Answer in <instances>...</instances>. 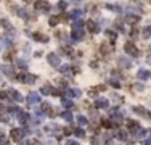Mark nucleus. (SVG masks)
Returning <instances> with one entry per match:
<instances>
[{"label":"nucleus","instance_id":"f257e3e1","mask_svg":"<svg viewBox=\"0 0 151 145\" xmlns=\"http://www.w3.org/2000/svg\"><path fill=\"white\" fill-rule=\"evenodd\" d=\"M84 36H85V31H84L82 20L76 21V23L72 24V39H74V40H82Z\"/></svg>","mask_w":151,"mask_h":145},{"label":"nucleus","instance_id":"f03ea898","mask_svg":"<svg viewBox=\"0 0 151 145\" xmlns=\"http://www.w3.org/2000/svg\"><path fill=\"white\" fill-rule=\"evenodd\" d=\"M124 50H125V53H129V55H132V56H138V55H140V50H138L132 42H125Z\"/></svg>","mask_w":151,"mask_h":145},{"label":"nucleus","instance_id":"7ed1b4c3","mask_svg":"<svg viewBox=\"0 0 151 145\" xmlns=\"http://www.w3.org/2000/svg\"><path fill=\"white\" fill-rule=\"evenodd\" d=\"M18 79H19L21 82H26V84H34L35 81H37V77H35L34 74H28V72H24V74H19V76H18Z\"/></svg>","mask_w":151,"mask_h":145},{"label":"nucleus","instance_id":"20e7f679","mask_svg":"<svg viewBox=\"0 0 151 145\" xmlns=\"http://www.w3.org/2000/svg\"><path fill=\"white\" fill-rule=\"evenodd\" d=\"M87 29H89V32L90 34H98V31H100V26L95 23V21H87Z\"/></svg>","mask_w":151,"mask_h":145},{"label":"nucleus","instance_id":"39448f33","mask_svg":"<svg viewBox=\"0 0 151 145\" xmlns=\"http://www.w3.org/2000/svg\"><path fill=\"white\" fill-rule=\"evenodd\" d=\"M134 111H135L137 114H140V116L146 118V119H150V118H151V114L148 113V110H146V108H143V107H135Z\"/></svg>","mask_w":151,"mask_h":145},{"label":"nucleus","instance_id":"423d86ee","mask_svg":"<svg viewBox=\"0 0 151 145\" xmlns=\"http://www.w3.org/2000/svg\"><path fill=\"white\" fill-rule=\"evenodd\" d=\"M34 7H35V10H48V8H50V3L45 2V0H37L34 3Z\"/></svg>","mask_w":151,"mask_h":145},{"label":"nucleus","instance_id":"0eeeda50","mask_svg":"<svg viewBox=\"0 0 151 145\" xmlns=\"http://www.w3.org/2000/svg\"><path fill=\"white\" fill-rule=\"evenodd\" d=\"M7 95L10 97V100H15V102H21V100H23L21 93H18L16 90H8V93H7Z\"/></svg>","mask_w":151,"mask_h":145},{"label":"nucleus","instance_id":"6e6552de","mask_svg":"<svg viewBox=\"0 0 151 145\" xmlns=\"http://www.w3.org/2000/svg\"><path fill=\"white\" fill-rule=\"evenodd\" d=\"M137 76H138V79H143V81L151 79V71H146V69H140V71L137 72Z\"/></svg>","mask_w":151,"mask_h":145},{"label":"nucleus","instance_id":"1a4fd4ad","mask_svg":"<svg viewBox=\"0 0 151 145\" xmlns=\"http://www.w3.org/2000/svg\"><path fill=\"white\" fill-rule=\"evenodd\" d=\"M39 100H40V97H39V93H35V92H31L28 95V103H31V105L37 103Z\"/></svg>","mask_w":151,"mask_h":145},{"label":"nucleus","instance_id":"9d476101","mask_svg":"<svg viewBox=\"0 0 151 145\" xmlns=\"http://www.w3.org/2000/svg\"><path fill=\"white\" fill-rule=\"evenodd\" d=\"M48 63H50L52 66H60L58 55H55V53H50V55H48Z\"/></svg>","mask_w":151,"mask_h":145},{"label":"nucleus","instance_id":"9b49d317","mask_svg":"<svg viewBox=\"0 0 151 145\" xmlns=\"http://www.w3.org/2000/svg\"><path fill=\"white\" fill-rule=\"evenodd\" d=\"M61 74H64L66 77H72V76H74V74H72V68H71V66H68V65L61 66Z\"/></svg>","mask_w":151,"mask_h":145},{"label":"nucleus","instance_id":"f8f14e48","mask_svg":"<svg viewBox=\"0 0 151 145\" xmlns=\"http://www.w3.org/2000/svg\"><path fill=\"white\" fill-rule=\"evenodd\" d=\"M32 39H34V40H37V42H47L48 40L47 36H42L40 32H34V34H32Z\"/></svg>","mask_w":151,"mask_h":145},{"label":"nucleus","instance_id":"ddd939ff","mask_svg":"<svg viewBox=\"0 0 151 145\" xmlns=\"http://www.w3.org/2000/svg\"><path fill=\"white\" fill-rule=\"evenodd\" d=\"M119 65L122 66V68H130L132 61H130V60H127L125 56H121V58H119Z\"/></svg>","mask_w":151,"mask_h":145},{"label":"nucleus","instance_id":"4468645a","mask_svg":"<svg viewBox=\"0 0 151 145\" xmlns=\"http://www.w3.org/2000/svg\"><path fill=\"white\" fill-rule=\"evenodd\" d=\"M125 21L130 23V24H135L137 21H140V16H138V15H127V16H125Z\"/></svg>","mask_w":151,"mask_h":145},{"label":"nucleus","instance_id":"2eb2a0df","mask_svg":"<svg viewBox=\"0 0 151 145\" xmlns=\"http://www.w3.org/2000/svg\"><path fill=\"white\" fill-rule=\"evenodd\" d=\"M0 71H3V74H7V76H11V74H13V69L8 65H2L0 66Z\"/></svg>","mask_w":151,"mask_h":145},{"label":"nucleus","instance_id":"dca6fc26","mask_svg":"<svg viewBox=\"0 0 151 145\" xmlns=\"http://www.w3.org/2000/svg\"><path fill=\"white\" fill-rule=\"evenodd\" d=\"M82 15H84L82 10H74V11L71 13V18H72V20H76V21H79L80 18H82Z\"/></svg>","mask_w":151,"mask_h":145},{"label":"nucleus","instance_id":"f3484780","mask_svg":"<svg viewBox=\"0 0 151 145\" xmlns=\"http://www.w3.org/2000/svg\"><path fill=\"white\" fill-rule=\"evenodd\" d=\"M21 135H23V131H21V129H13V131H11V137H13L15 140H19Z\"/></svg>","mask_w":151,"mask_h":145},{"label":"nucleus","instance_id":"a211bd4d","mask_svg":"<svg viewBox=\"0 0 151 145\" xmlns=\"http://www.w3.org/2000/svg\"><path fill=\"white\" fill-rule=\"evenodd\" d=\"M95 107H98V108H105V107H108V100H105V98H101V100H96L95 102Z\"/></svg>","mask_w":151,"mask_h":145},{"label":"nucleus","instance_id":"6ab92c4d","mask_svg":"<svg viewBox=\"0 0 151 145\" xmlns=\"http://www.w3.org/2000/svg\"><path fill=\"white\" fill-rule=\"evenodd\" d=\"M141 36H143L145 39H148L151 36V26H146V28H143V31H141Z\"/></svg>","mask_w":151,"mask_h":145},{"label":"nucleus","instance_id":"aec40b11","mask_svg":"<svg viewBox=\"0 0 151 145\" xmlns=\"http://www.w3.org/2000/svg\"><path fill=\"white\" fill-rule=\"evenodd\" d=\"M60 20H61V18H58V16H50L48 24H50V26H56V24L60 23Z\"/></svg>","mask_w":151,"mask_h":145},{"label":"nucleus","instance_id":"412c9836","mask_svg":"<svg viewBox=\"0 0 151 145\" xmlns=\"http://www.w3.org/2000/svg\"><path fill=\"white\" fill-rule=\"evenodd\" d=\"M16 13H18V16H21V18H24V20H29V13L26 10H16Z\"/></svg>","mask_w":151,"mask_h":145},{"label":"nucleus","instance_id":"4be33fe9","mask_svg":"<svg viewBox=\"0 0 151 145\" xmlns=\"http://www.w3.org/2000/svg\"><path fill=\"white\" fill-rule=\"evenodd\" d=\"M68 93H69V95H72V97H80V93H82V92H80L79 89H69Z\"/></svg>","mask_w":151,"mask_h":145},{"label":"nucleus","instance_id":"5701e85b","mask_svg":"<svg viewBox=\"0 0 151 145\" xmlns=\"http://www.w3.org/2000/svg\"><path fill=\"white\" fill-rule=\"evenodd\" d=\"M106 8L108 10H111V11H117V13H121V7H117V5H106Z\"/></svg>","mask_w":151,"mask_h":145},{"label":"nucleus","instance_id":"b1692460","mask_svg":"<svg viewBox=\"0 0 151 145\" xmlns=\"http://www.w3.org/2000/svg\"><path fill=\"white\" fill-rule=\"evenodd\" d=\"M127 126H129V129H132V131H137L138 129V126H137L135 121H127Z\"/></svg>","mask_w":151,"mask_h":145},{"label":"nucleus","instance_id":"393cba45","mask_svg":"<svg viewBox=\"0 0 151 145\" xmlns=\"http://www.w3.org/2000/svg\"><path fill=\"white\" fill-rule=\"evenodd\" d=\"M40 92L47 95V93H50V92H52V87H48V86H42V87H40Z\"/></svg>","mask_w":151,"mask_h":145},{"label":"nucleus","instance_id":"a878e982","mask_svg":"<svg viewBox=\"0 0 151 145\" xmlns=\"http://www.w3.org/2000/svg\"><path fill=\"white\" fill-rule=\"evenodd\" d=\"M61 103L64 105V107H72V100H69V98H63Z\"/></svg>","mask_w":151,"mask_h":145},{"label":"nucleus","instance_id":"bb28decb","mask_svg":"<svg viewBox=\"0 0 151 145\" xmlns=\"http://www.w3.org/2000/svg\"><path fill=\"white\" fill-rule=\"evenodd\" d=\"M63 118H64V119H68V121H71V118H72V114L69 113V111H64V113H63Z\"/></svg>","mask_w":151,"mask_h":145},{"label":"nucleus","instance_id":"cd10ccee","mask_svg":"<svg viewBox=\"0 0 151 145\" xmlns=\"http://www.w3.org/2000/svg\"><path fill=\"white\" fill-rule=\"evenodd\" d=\"M106 34H108V37H109V39H113V40H116V32H113V31H108Z\"/></svg>","mask_w":151,"mask_h":145},{"label":"nucleus","instance_id":"c85d7f7f","mask_svg":"<svg viewBox=\"0 0 151 145\" xmlns=\"http://www.w3.org/2000/svg\"><path fill=\"white\" fill-rule=\"evenodd\" d=\"M0 24H2L3 28H7V29H11V26H10V24H8V23H7V21H5V20H2V21H0Z\"/></svg>","mask_w":151,"mask_h":145},{"label":"nucleus","instance_id":"c756f323","mask_svg":"<svg viewBox=\"0 0 151 145\" xmlns=\"http://www.w3.org/2000/svg\"><path fill=\"white\" fill-rule=\"evenodd\" d=\"M134 86H135V87H134L135 90H143V89H145L143 84H134Z\"/></svg>","mask_w":151,"mask_h":145},{"label":"nucleus","instance_id":"7c9ffc66","mask_svg":"<svg viewBox=\"0 0 151 145\" xmlns=\"http://www.w3.org/2000/svg\"><path fill=\"white\" fill-rule=\"evenodd\" d=\"M77 121H79L80 124H85V123H87V119L84 116H79V118H77Z\"/></svg>","mask_w":151,"mask_h":145},{"label":"nucleus","instance_id":"2f4dec72","mask_svg":"<svg viewBox=\"0 0 151 145\" xmlns=\"http://www.w3.org/2000/svg\"><path fill=\"white\" fill-rule=\"evenodd\" d=\"M103 126H105V128H111L113 124H111V123H109L108 119H103Z\"/></svg>","mask_w":151,"mask_h":145},{"label":"nucleus","instance_id":"473e14b6","mask_svg":"<svg viewBox=\"0 0 151 145\" xmlns=\"http://www.w3.org/2000/svg\"><path fill=\"white\" fill-rule=\"evenodd\" d=\"M58 8H60V10H66V3H64V2H60Z\"/></svg>","mask_w":151,"mask_h":145},{"label":"nucleus","instance_id":"72a5a7b5","mask_svg":"<svg viewBox=\"0 0 151 145\" xmlns=\"http://www.w3.org/2000/svg\"><path fill=\"white\" fill-rule=\"evenodd\" d=\"M116 28L119 29V31H124V26H122V24L119 23V21H117V23H116Z\"/></svg>","mask_w":151,"mask_h":145},{"label":"nucleus","instance_id":"f704fd0d","mask_svg":"<svg viewBox=\"0 0 151 145\" xmlns=\"http://www.w3.org/2000/svg\"><path fill=\"white\" fill-rule=\"evenodd\" d=\"M18 66H21V68H26V61H23V60H19V61H18Z\"/></svg>","mask_w":151,"mask_h":145},{"label":"nucleus","instance_id":"c9c22d12","mask_svg":"<svg viewBox=\"0 0 151 145\" xmlns=\"http://www.w3.org/2000/svg\"><path fill=\"white\" fill-rule=\"evenodd\" d=\"M137 34H138V31H137V29H132V32H130V36H132V37H137Z\"/></svg>","mask_w":151,"mask_h":145},{"label":"nucleus","instance_id":"e433bc0d","mask_svg":"<svg viewBox=\"0 0 151 145\" xmlns=\"http://www.w3.org/2000/svg\"><path fill=\"white\" fill-rule=\"evenodd\" d=\"M111 84H113L114 87H121V86H119V82H117V81H111Z\"/></svg>","mask_w":151,"mask_h":145},{"label":"nucleus","instance_id":"4c0bfd02","mask_svg":"<svg viewBox=\"0 0 151 145\" xmlns=\"http://www.w3.org/2000/svg\"><path fill=\"white\" fill-rule=\"evenodd\" d=\"M5 97H7V93H5V92H0V100H3Z\"/></svg>","mask_w":151,"mask_h":145},{"label":"nucleus","instance_id":"58836bf2","mask_svg":"<svg viewBox=\"0 0 151 145\" xmlns=\"http://www.w3.org/2000/svg\"><path fill=\"white\" fill-rule=\"evenodd\" d=\"M146 145H151V139H150V140H146Z\"/></svg>","mask_w":151,"mask_h":145},{"label":"nucleus","instance_id":"ea45409f","mask_svg":"<svg viewBox=\"0 0 151 145\" xmlns=\"http://www.w3.org/2000/svg\"><path fill=\"white\" fill-rule=\"evenodd\" d=\"M68 145H77V144H74V142H69V144Z\"/></svg>","mask_w":151,"mask_h":145},{"label":"nucleus","instance_id":"a19ab883","mask_svg":"<svg viewBox=\"0 0 151 145\" xmlns=\"http://www.w3.org/2000/svg\"><path fill=\"white\" fill-rule=\"evenodd\" d=\"M2 111H3V107H2V105H0V113H2Z\"/></svg>","mask_w":151,"mask_h":145},{"label":"nucleus","instance_id":"79ce46f5","mask_svg":"<svg viewBox=\"0 0 151 145\" xmlns=\"http://www.w3.org/2000/svg\"><path fill=\"white\" fill-rule=\"evenodd\" d=\"M72 2H80V0H72Z\"/></svg>","mask_w":151,"mask_h":145},{"label":"nucleus","instance_id":"37998d69","mask_svg":"<svg viewBox=\"0 0 151 145\" xmlns=\"http://www.w3.org/2000/svg\"><path fill=\"white\" fill-rule=\"evenodd\" d=\"M24 2H31V0H24Z\"/></svg>","mask_w":151,"mask_h":145},{"label":"nucleus","instance_id":"c03bdc74","mask_svg":"<svg viewBox=\"0 0 151 145\" xmlns=\"http://www.w3.org/2000/svg\"><path fill=\"white\" fill-rule=\"evenodd\" d=\"M150 52H151V45H150Z\"/></svg>","mask_w":151,"mask_h":145}]
</instances>
